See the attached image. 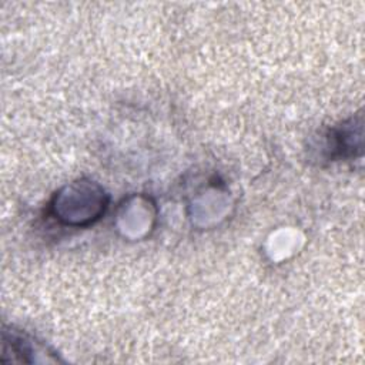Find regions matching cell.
Here are the masks:
<instances>
[{
  "label": "cell",
  "mask_w": 365,
  "mask_h": 365,
  "mask_svg": "<svg viewBox=\"0 0 365 365\" xmlns=\"http://www.w3.org/2000/svg\"><path fill=\"white\" fill-rule=\"evenodd\" d=\"M56 200L71 204L53 205L56 218L68 225L90 224L100 218L107 207V195L104 190L90 181H78L67 187L66 192L56 197Z\"/></svg>",
  "instance_id": "1"
},
{
  "label": "cell",
  "mask_w": 365,
  "mask_h": 365,
  "mask_svg": "<svg viewBox=\"0 0 365 365\" xmlns=\"http://www.w3.org/2000/svg\"><path fill=\"white\" fill-rule=\"evenodd\" d=\"M40 342H36L30 335L10 328L3 331V358L10 356L9 362H33L30 355L43 354ZM6 361V362H7Z\"/></svg>",
  "instance_id": "2"
}]
</instances>
